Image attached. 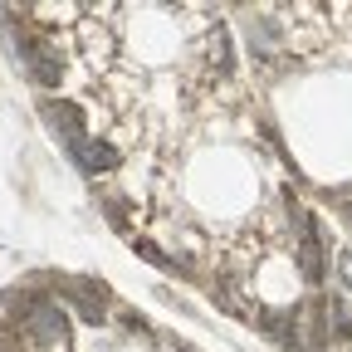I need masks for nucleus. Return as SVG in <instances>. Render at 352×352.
Masks as SVG:
<instances>
[{"mask_svg": "<svg viewBox=\"0 0 352 352\" xmlns=\"http://www.w3.org/2000/svg\"><path fill=\"white\" fill-rule=\"evenodd\" d=\"M333 206H338V210H342V215L352 220V201H333Z\"/></svg>", "mask_w": 352, "mask_h": 352, "instance_id": "obj_11", "label": "nucleus"}, {"mask_svg": "<svg viewBox=\"0 0 352 352\" xmlns=\"http://www.w3.org/2000/svg\"><path fill=\"white\" fill-rule=\"evenodd\" d=\"M108 215H113V226H127V210H122V196H103Z\"/></svg>", "mask_w": 352, "mask_h": 352, "instance_id": "obj_9", "label": "nucleus"}, {"mask_svg": "<svg viewBox=\"0 0 352 352\" xmlns=\"http://www.w3.org/2000/svg\"><path fill=\"white\" fill-rule=\"evenodd\" d=\"M250 39H254V54H270L279 34H274V25H270V20H250Z\"/></svg>", "mask_w": 352, "mask_h": 352, "instance_id": "obj_8", "label": "nucleus"}, {"mask_svg": "<svg viewBox=\"0 0 352 352\" xmlns=\"http://www.w3.org/2000/svg\"><path fill=\"white\" fill-rule=\"evenodd\" d=\"M39 113H44V122L54 127V138L69 147V157L78 162V157H83V147L94 142V138L83 132V113H78L74 103H59V98H44V103H39Z\"/></svg>", "mask_w": 352, "mask_h": 352, "instance_id": "obj_2", "label": "nucleus"}, {"mask_svg": "<svg viewBox=\"0 0 352 352\" xmlns=\"http://www.w3.org/2000/svg\"><path fill=\"white\" fill-rule=\"evenodd\" d=\"M34 347H69V323H64V308L54 303V298H39L34 303V314H30V323L20 328Z\"/></svg>", "mask_w": 352, "mask_h": 352, "instance_id": "obj_3", "label": "nucleus"}, {"mask_svg": "<svg viewBox=\"0 0 352 352\" xmlns=\"http://www.w3.org/2000/svg\"><path fill=\"white\" fill-rule=\"evenodd\" d=\"M338 279L352 289V250H342V254H338Z\"/></svg>", "mask_w": 352, "mask_h": 352, "instance_id": "obj_10", "label": "nucleus"}, {"mask_svg": "<svg viewBox=\"0 0 352 352\" xmlns=\"http://www.w3.org/2000/svg\"><path fill=\"white\" fill-rule=\"evenodd\" d=\"M54 284H59L64 303L83 323H103L108 318V284L103 279H54Z\"/></svg>", "mask_w": 352, "mask_h": 352, "instance_id": "obj_1", "label": "nucleus"}, {"mask_svg": "<svg viewBox=\"0 0 352 352\" xmlns=\"http://www.w3.org/2000/svg\"><path fill=\"white\" fill-rule=\"evenodd\" d=\"M328 328H333V338H352V314H347V303L342 298H328Z\"/></svg>", "mask_w": 352, "mask_h": 352, "instance_id": "obj_7", "label": "nucleus"}, {"mask_svg": "<svg viewBox=\"0 0 352 352\" xmlns=\"http://www.w3.org/2000/svg\"><path fill=\"white\" fill-rule=\"evenodd\" d=\"M294 226H298V270L308 284H323V235H318V220L314 210H298L294 206Z\"/></svg>", "mask_w": 352, "mask_h": 352, "instance_id": "obj_4", "label": "nucleus"}, {"mask_svg": "<svg viewBox=\"0 0 352 352\" xmlns=\"http://www.w3.org/2000/svg\"><path fill=\"white\" fill-rule=\"evenodd\" d=\"M182 352H191V347H182Z\"/></svg>", "mask_w": 352, "mask_h": 352, "instance_id": "obj_12", "label": "nucleus"}, {"mask_svg": "<svg viewBox=\"0 0 352 352\" xmlns=\"http://www.w3.org/2000/svg\"><path fill=\"white\" fill-rule=\"evenodd\" d=\"M15 59L25 64V74L34 78V83H44V88H54L59 78H64V64L44 50L39 39H30V34H15Z\"/></svg>", "mask_w": 352, "mask_h": 352, "instance_id": "obj_5", "label": "nucleus"}, {"mask_svg": "<svg viewBox=\"0 0 352 352\" xmlns=\"http://www.w3.org/2000/svg\"><path fill=\"white\" fill-rule=\"evenodd\" d=\"M206 64L220 69V74H230V39H226V30L206 39Z\"/></svg>", "mask_w": 352, "mask_h": 352, "instance_id": "obj_6", "label": "nucleus"}]
</instances>
